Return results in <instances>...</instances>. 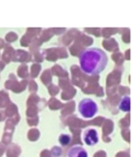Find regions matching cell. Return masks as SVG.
Masks as SVG:
<instances>
[{"label":"cell","mask_w":136,"mask_h":157,"mask_svg":"<svg viewBox=\"0 0 136 157\" xmlns=\"http://www.w3.org/2000/svg\"><path fill=\"white\" fill-rule=\"evenodd\" d=\"M119 109L123 113H129L130 111V98L129 96H123L118 104Z\"/></svg>","instance_id":"cell-5"},{"label":"cell","mask_w":136,"mask_h":157,"mask_svg":"<svg viewBox=\"0 0 136 157\" xmlns=\"http://www.w3.org/2000/svg\"><path fill=\"white\" fill-rule=\"evenodd\" d=\"M66 157H89V154L82 146L74 145L68 150Z\"/></svg>","instance_id":"cell-4"},{"label":"cell","mask_w":136,"mask_h":157,"mask_svg":"<svg viewBox=\"0 0 136 157\" xmlns=\"http://www.w3.org/2000/svg\"><path fill=\"white\" fill-rule=\"evenodd\" d=\"M82 140L83 142L87 146L92 147L95 146L99 142V134L96 128H88L84 130L82 133Z\"/></svg>","instance_id":"cell-3"},{"label":"cell","mask_w":136,"mask_h":157,"mask_svg":"<svg viewBox=\"0 0 136 157\" xmlns=\"http://www.w3.org/2000/svg\"><path fill=\"white\" fill-rule=\"evenodd\" d=\"M79 63L84 74L89 76H96L106 69L108 58L100 48L88 47L81 52Z\"/></svg>","instance_id":"cell-1"},{"label":"cell","mask_w":136,"mask_h":157,"mask_svg":"<svg viewBox=\"0 0 136 157\" xmlns=\"http://www.w3.org/2000/svg\"><path fill=\"white\" fill-rule=\"evenodd\" d=\"M80 115L85 119H91L96 115L99 111L98 105L91 98H83L80 101L77 106Z\"/></svg>","instance_id":"cell-2"},{"label":"cell","mask_w":136,"mask_h":157,"mask_svg":"<svg viewBox=\"0 0 136 157\" xmlns=\"http://www.w3.org/2000/svg\"><path fill=\"white\" fill-rule=\"evenodd\" d=\"M58 141L62 146H67L71 141V136L69 134H61L58 138Z\"/></svg>","instance_id":"cell-6"}]
</instances>
